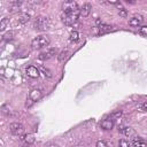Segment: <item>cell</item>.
Here are the masks:
<instances>
[{
  "instance_id": "obj_1",
  "label": "cell",
  "mask_w": 147,
  "mask_h": 147,
  "mask_svg": "<svg viewBox=\"0 0 147 147\" xmlns=\"http://www.w3.org/2000/svg\"><path fill=\"white\" fill-rule=\"evenodd\" d=\"M49 45V38L47 36H39L36 37L32 41H31V46L33 49H39L42 47H46Z\"/></svg>"
},
{
  "instance_id": "obj_2",
  "label": "cell",
  "mask_w": 147,
  "mask_h": 147,
  "mask_svg": "<svg viewBox=\"0 0 147 147\" xmlns=\"http://www.w3.org/2000/svg\"><path fill=\"white\" fill-rule=\"evenodd\" d=\"M34 29L38 31H45L46 29H48V18L44 17V16H39L34 20Z\"/></svg>"
},
{
  "instance_id": "obj_3",
  "label": "cell",
  "mask_w": 147,
  "mask_h": 147,
  "mask_svg": "<svg viewBox=\"0 0 147 147\" xmlns=\"http://www.w3.org/2000/svg\"><path fill=\"white\" fill-rule=\"evenodd\" d=\"M79 16H80V15H79V10H76V11H74V13L65 14V15L63 16L62 21H63V23L67 24V25H72L74 23L77 22V20H78Z\"/></svg>"
},
{
  "instance_id": "obj_4",
  "label": "cell",
  "mask_w": 147,
  "mask_h": 147,
  "mask_svg": "<svg viewBox=\"0 0 147 147\" xmlns=\"http://www.w3.org/2000/svg\"><path fill=\"white\" fill-rule=\"evenodd\" d=\"M9 130L15 136H25L24 134V126L21 124V123H17V122H14L9 125Z\"/></svg>"
},
{
  "instance_id": "obj_5",
  "label": "cell",
  "mask_w": 147,
  "mask_h": 147,
  "mask_svg": "<svg viewBox=\"0 0 147 147\" xmlns=\"http://www.w3.org/2000/svg\"><path fill=\"white\" fill-rule=\"evenodd\" d=\"M62 8H63V11L65 14H69V13H74L76 10H79L78 9V5L76 1H64L63 5H62Z\"/></svg>"
},
{
  "instance_id": "obj_6",
  "label": "cell",
  "mask_w": 147,
  "mask_h": 147,
  "mask_svg": "<svg viewBox=\"0 0 147 147\" xmlns=\"http://www.w3.org/2000/svg\"><path fill=\"white\" fill-rule=\"evenodd\" d=\"M55 54H56V49H55V48H49V49H47V51L40 53L38 57H39L40 60H49V59H52Z\"/></svg>"
},
{
  "instance_id": "obj_7",
  "label": "cell",
  "mask_w": 147,
  "mask_h": 147,
  "mask_svg": "<svg viewBox=\"0 0 147 147\" xmlns=\"http://www.w3.org/2000/svg\"><path fill=\"white\" fill-rule=\"evenodd\" d=\"M41 98H42V93H41V91L38 90V88H33V90H31V92L29 93V99H31L33 102L39 101Z\"/></svg>"
},
{
  "instance_id": "obj_8",
  "label": "cell",
  "mask_w": 147,
  "mask_h": 147,
  "mask_svg": "<svg viewBox=\"0 0 147 147\" xmlns=\"http://www.w3.org/2000/svg\"><path fill=\"white\" fill-rule=\"evenodd\" d=\"M39 69H37L36 67L33 65H30L26 68V75L30 77V78H38L39 77Z\"/></svg>"
},
{
  "instance_id": "obj_9",
  "label": "cell",
  "mask_w": 147,
  "mask_h": 147,
  "mask_svg": "<svg viewBox=\"0 0 147 147\" xmlns=\"http://www.w3.org/2000/svg\"><path fill=\"white\" fill-rule=\"evenodd\" d=\"M142 16L141 15H134L133 17H131L130 18V21H129V24L131 25V26H139L140 24H141V22H142Z\"/></svg>"
},
{
  "instance_id": "obj_10",
  "label": "cell",
  "mask_w": 147,
  "mask_h": 147,
  "mask_svg": "<svg viewBox=\"0 0 147 147\" xmlns=\"http://www.w3.org/2000/svg\"><path fill=\"white\" fill-rule=\"evenodd\" d=\"M91 9H92V6H91L90 3H85V5H83V7L79 9V15L83 16V17H86V16L90 15Z\"/></svg>"
},
{
  "instance_id": "obj_11",
  "label": "cell",
  "mask_w": 147,
  "mask_h": 147,
  "mask_svg": "<svg viewBox=\"0 0 147 147\" xmlns=\"http://www.w3.org/2000/svg\"><path fill=\"white\" fill-rule=\"evenodd\" d=\"M101 127L103 130H111L114 127V121L111 118H106L101 122Z\"/></svg>"
},
{
  "instance_id": "obj_12",
  "label": "cell",
  "mask_w": 147,
  "mask_h": 147,
  "mask_svg": "<svg viewBox=\"0 0 147 147\" xmlns=\"http://www.w3.org/2000/svg\"><path fill=\"white\" fill-rule=\"evenodd\" d=\"M132 145H133V147H147V142L144 141V140L140 139V138H136V139L132 141Z\"/></svg>"
},
{
  "instance_id": "obj_13",
  "label": "cell",
  "mask_w": 147,
  "mask_h": 147,
  "mask_svg": "<svg viewBox=\"0 0 147 147\" xmlns=\"http://www.w3.org/2000/svg\"><path fill=\"white\" fill-rule=\"evenodd\" d=\"M99 32L100 33H107V32H110L113 30V26L111 25H107V24H101L99 25Z\"/></svg>"
},
{
  "instance_id": "obj_14",
  "label": "cell",
  "mask_w": 147,
  "mask_h": 147,
  "mask_svg": "<svg viewBox=\"0 0 147 147\" xmlns=\"http://www.w3.org/2000/svg\"><path fill=\"white\" fill-rule=\"evenodd\" d=\"M23 139H24L25 144H28V145H32L34 142V136L31 134V133H28V134L23 136Z\"/></svg>"
},
{
  "instance_id": "obj_15",
  "label": "cell",
  "mask_w": 147,
  "mask_h": 147,
  "mask_svg": "<svg viewBox=\"0 0 147 147\" xmlns=\"http://www.w3.org/2000/svg\"><path fill=\"white\" fill-rule=\"evenodd\" d=\"M125 136H127V137H133L134 134H136V131L132 129V127H124V129H122L121 130Z\"/></svg>"
},
{
  "instance_id": "obj_16",
  "label": "cell",
  "mask_w": 147,
  "mask_h": 147,
  "mask_svg": "<svg viewBox=\"0 0 147 147\" xmlns=\"http://www.w3.org/2000/svg\"><path fill=\"white\" fill-rule=\"evenodd\" d=\"M39 71H41L42 74H44V76L45 77H47V78H51L53 75H52V72H51V70H48L47 68H45L44 65H40V68H39Z\"/></svg>"
},
{
  "instance_id": "obj_17",
  "label": "cell",
  "mask_w": 147,
  "mask_h": 147,
  "mask_svg": "<svg viewBox=\"0 0 147 147\" xmlns=\"http://www.w3.org/2000/svg\"><path fill=\"white\" fill-rule=\"evenodd\" d=\"M68 56H69V52H68V51H62V52L60 53V55L57 56V59H59L60 62H63L64 60L68 59Z\"/></svg>"
},
{
  "instance_id": "obj_18",
  "label": "cell",
  "mask_w": 147,
  "mask_h": 147,
  "mask_svg": "<svg viewBox=\"0 0 147 147\" xmlns=\"http://www.w3.org/2000/svg\"><path fill=\"white\" fill-rule=\"evenodd\" d=\"M29 18H30V16H29L28 14H22V15H20V17H18V22H20V23H26V22L29 21Z\"/></svg>"
},
{
  "instance_id": "obj_19",
  "label": "cell",
  "mask_w": 147,
  "mask_h": 147,
  "mask_svg": "<svg viewBox=\"0 0 147 147\" xmlns=\"http://www.w3.org/2000/svg\"><path fill=\"white\" fill-rule=\"evenodd\" d=\"M78 39H79L78 32H77V31H72V32L70 33V40H71V41H77Z\"/></svg>"
},
{
  "instance_id": "obj_20",
  "label": "cell",
  "mask_w": 147,
  "mask_h": 147,
  "mask_svg": "<svg viewBox=\"0 0 147 147\" xmlns=\"http://www.w3.org/2000/svg\"><path fill=\"white\" fill-rule=\"evenodd\" d=\"M7 24H8V20L7 18H2L1 22H0V30L3 31L6 29V26H7Z\"/></svg>"
},
{
  "instance_id": "obj_21",
  "label": "cell",
  "mask_w": 147,
  "mask_h": 147,
  "mask_svg": "<svg viewBox=\"0 0 147 147\" xmlns=\"http://www.w3.org/2000/svg\"><path fill=\"white\" fill-rule=\"evenodd\" d=\"M118 147H130V142L126 141L125 139H121L118 142Z\"/></svg>"
},
{
  "instance_id": "obj_22",
  "label": "cell",
  "mask_w": 147,
  "mask_h": 147,
  "mask_svg": "<svg viewBox=\"0 0 147 147\" xmlns=\"http://www.w3.org/2000/svg\"><path fill=\"white\" fill-rule=\"evenodd\" d=\"M118 14H119V16H122V17H126V16H127V13H126V10H125L124 8H121V9L118 10Z\"/></svg>"
},
{
  "instance_id": "obj_23",
  "label": "cell",
  "mask_w": 147,
  "mask_h": 147,
  "mask_svg": "<svg viewBox=\"0 0 147 147\" xmlns=\"http://www.w3.org/2000/svg\"><path fill=\"white\" fill-rule=\"evenodd\" d=\"M95 147H107V144L103 141V140H99L95 145Z\"/></svg>"
},
{
  "instance_id": "obj_24",
  "label": "cell",
  "mask_w": 147,
  "mask_h": 147,
  "mask_svg": "<svg viewBox=\"0 0 147 147\" xmlns=\"http://www.w3.org/2000/svg\"><path fill=\"white\" fill-rule=\"evenodd\" d=\"M140 33L144 34V36H147V25L140 28Z\"/></svg>"
},
{
  "instance_id": "obj_25",
  "label": "cell",
  "mask_w": 147,
  "mask_h": 147,
  "mask_svg": "<svg viewBox=\"0 0 147 147\" xmlns=\"http://www.w3.org/2000/svg\"><path fill=\"white\" fill-rule=\"evenodd\" d=\"M11 36H13V33H11V32H8V33H6V34L3 36V39H5V40H8V39H11V38H13Z\"/></svg>"
},
{
  "instance_id": "obj_26",
  "label": "cell",
  "mask_w": 147,
  "mask_h": 147,
  "mask_svg": "<svg viewBox=\"0 0 147 147\" xmlns=\"http://www.w3.org/2000/svg\"><path fill=\"white\" fill-rule=\"evenodd\" d=\"M32 103H33V101H32L31 99H28V100H26V103H25V106H26V107H30Z\"/></svg>"
},
{
  "instance_id": "obj_27",
  "label": "cell",
  "mask_w": 147,
  "mask_h": 147,
  "mask_svg": "<svg viewBox=\"0 0 147 147\" xmlns=\"http://www.w3.org/2000/svg\"><path fill=\"white\" fill-rule=\"evenodd\" d=\"M140 107H141V109H142V110H146V111H147V101H146V102H144Z\"/></svg>"
},
{
  "instance_id": "obj_28",
  "label": "cell",
  "mask_w": 147,
  "mask_h": 147,
  "mask_svg": "<svg viewBox=\"0 0 147 147\" xmlns=\"http://www.w3.org/2000/svg\"><path fill=\"white\" fill-rule=\"evenodd\" d=\"M121 114H122V113H121L119 110H118V111H115V113L113 114V117H119V116H121Z\"/></svg>"
}]
</instances>
